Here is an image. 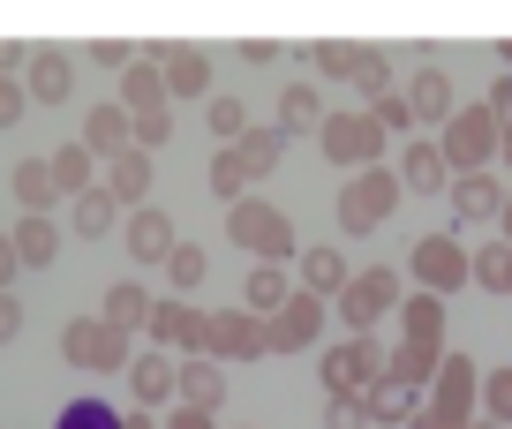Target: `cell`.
Returning <instances> with one entry per match:
<instances>
[{
  "label": "cell",
  "mask_w": 512,
  "mask_h": 429,
  "mask_svg": "<svg viewBox=\"0 0 512 429\" xmlns=\"http://www.w3.org/2000/svg\"><path fill=\"white\" fill-rule=\"evenodd\" d=\"M16 332H23V302H16V294H0V347H16Z\"/></svg>",
  "instance_id": "obj_49"
},
{
  "label": "cell",
  "mask_w": 512,
  "mask_h": 429,
  "mask_svg": "<svg viewBox=\"0 0 512 429\" xmlns=\"http://www.w3.org/2000/svg\"><path fill=\"white\" fill-rule=\"evenodd\" d=\"M497 159H505V166H512V121H505V151H497Z\"/></svg>",
  "instance_id": "obj_54"
},
{
  "label": "cell",
  "mask_w": 512,
  "mask_h": 429,
  "mask_svg": "<svg viewBox=\"0 0 512 429\" xmlns=\"http://www.w3.org/2000/svg\"><path fill=\"white\" fill-rule=\"evenodd\" d=\"M166 429H219V422H211L204 407H174V414H166Z\"/></svg>",
  "instance_id": "obj_51"
},
{
  "label": "cell",
  "mask_w": 512,
  "mask_h": 429,
  "mask_svg": "<svg viewBox=\"0 0 512 429\" xmlns=\"http://www.w3.org/2000/svg\"><path fill=\"white\" fill-rule=\"evenodd\" d=\"M437 369H445V347H430V339H392V354H384V384H400V392L437 384Z\"/></svg>",
  "instance_id": "obj_16"
},
{
  "label": "cell",
  "mask_w": 512,
  "mask_h": 429,
  "mask_svg": "<svg viewBox=\"0 0 512 429\" xmlns=\"http://www.w3.org/2000/svg\"><path fill=\"white\" fill-rule=\"evenodd\" d=\"M204 324H211V309L181 302V294L151 309V339H159L166 354H181V362H189V354H204Z\"/></svg>",
  "instance_id": "obj_13"
},
{
  "label": "cell",
  "mask_w": 512,
  "mask_h": 429,
  "mask_svg": "<svg viewBox=\"0 0 512 429\" xmlns=\"http://www.w3.org/2000/svg\"><path fill=\"white\" fill-rule=\"evenodd\" d=\"M482 407H490V422L512 429V369H490V384H482Z\"/></svg>",
  "instance_id": "obj_44"
},
{
  "label": "cell",
  "mask_w": 512,
  "mask_h": 429,
  "mask_svg": "<svg viewBox=\"0 0 512 429\" xmlns=\"http://www.w3.org/2000/svg\"><path fill=\"white\" fill-rule=\"evenodd\" d=\"M475 279L497 286V294H512V241H482L475 249Z\"/></svg>",
  "instance_id": "obj_41"
},
{
  "label": "cell",
  "mask_w": 512,
  "mask_h": 429,
  "mask_svg": "<svg viewBox=\"0 0 512 429\" xmlns=\"http://www.w3.org/2000/svg\"><path fill=\"white\" fill-rule=\"evenodd\" d=\"M121 429H159V422H151V407H136V414H121Z\"/></svg>",
  "instance_id": "obj_53"
},
{
  "label": "cell",
  "mask_w": 512,
  "mask_h": 429,
  "mask_svg": "<svg viewBox=\"0 0 512 429\" xmlns=\"http://www.w3.org/2000/svg\"><path fill=\"white\" fill-rule=\"evenodd\" d=\"M392 309H400V271H384V264L354 271V286L339 294V324H347V332H369V324H384Z\"/></svg>",
  "instance_id": "obj_9"
},
{
  "label": "cell",
  "mask_w": 512,
  "mask_h": 429,
  "mask_svg": "<svg viewBox=\"0 0 512 429\" xmlns=\"http://www.w3.org/2000/svg\"><path fill=\"white\" fill-rule=\"evenodd\" d=\"M151 309H159V302L144 294V279H113V286H106V309H98V317H106L113 332L136 339V332H151Z\"/></svg>",
  "instance_id": "obj_25"
},
{
  "label": "cell",
  "mask_w": 512,
  "mask_h": 429,
  "mask_svg": "<svg viewBox=\"0 0 512 429\" xmlns=\"http://www.w3.org/2000/svg\"><path fill=\"white\" fill-rule=\"evenodd\" d=\"M400 339H430V347H445V294H407L400 302Z\"/></svg>",
  "instance_id": "obj_28"
},
{
  "label": "cell",
  "mask_w": 512,
  "mask_h": 429,
  "mask_svg": "<svg viewBox=\"0 0 512 429\" xmlns=\"http://www.w3.org/2000/svg\"><path fill=\"white\" fill-rule=\"evenodd\" d=\"M324 429H369V399H332V407H324Z\"/></svg>",
  "instance_id": "obj_46"
},
{
  "label": "cell",
  "mask_w": 512,
  "mask_h": 429,
  "mask_svg": "<svg viewBox=\"0 0 512 429\" xmlns=\"http://www.w3.org/2000/svg\"><path fill=\"white\" fill-rule=\"evenodd\" d=\"M151 151H121V159H106V189H113V204L121 211H144L151 204Z\"/></svg>",
  "instance_id": "obj_20"
},
{
  "label": "cell",
  "mask_w": 512,
  "mask_h": 429,
  "mask_svg": "<svg viewBox=\"0 0 512 429\" xmlns=\"http://www.w3.org/2000/svg\"><path fill=\"white\" fill-rule=\"evenodd\" d=\"M61 354H68L76 369H91V377H106V369H128V362H136V354H128V332H113L106 317H76V324L61 332Z\"/></svg>",
  "instance_id": "obj_8"
},
{
  "label": "cell",
  "mask_w": 512,
  "mask_h": 429,
  "mask_svg": "<svg viewBox=\"0 0 512 429\" xmlns=\"http://www.w3.org/2000/svg\"><path fill=\"white\" fill-rule=\"evenodd\" d=\"M166 136H174V113H136V151H166Z\"/></svg>",
  "instance_id": "obj_45"
},
{
  "label": "cell",
  "mask_w": 512,
  "mask_h": 429,
  "mask_svg": "<svg viewBox=\"0 0 512 429\" xmlns=\"http://www.w3.org/2000/svg\"><path fill=\"white\" fill-rule=\"evenodd\" d=\"M347 286H354V271H347V256H339L332 241L302 249V294H317V302H339Z\"/></svg>",
  "instance_id": "obj_22"
},
{
  "label": "cell",
  "mask_w": 512,
  "mask_h": 429,
  "mask_svg": "<svg viewBox=\"0 0 512 429\" xmlns=\"http://www.w3.org/2000/svg\"><path fill=\"white\" fill-rule=\"evenodd\" d=\"M317 377H324V392H332V399H362L369 384L384 377V354H377V339H369V332H347L332 354H324V369H317Z\"/></svg>",
  "instance_id": "obj_6"
},
{
  "label": "cell",
  "mask_w": 512,
  "mask_h": 429,
  "mask_svg": "<svg viewBox=\"0 0 512 429\" xmlns=\"http://www.w3.org/2000/svg\"><path fill=\"white\" fill-rule=\"evenodd\" d=\"M53 429H121V414H113L106 399H76V407H68Z\"/></svg>",
  "instance_id": "obj_43"
},
{
  "label": "cell",
  "mask_w": 512,
  "mask_h": 429,
  "mask_svg": "<svg viewBox=\"0 0 512 429\" xmlns=\"http://www.w3.org/2000/svg\"><path fill=\"white\" fill-rule=\"evenodd\" d=\"M400 174L392 166H369V174H347V189H339V226L347 234H377L392 211H400Z\"/></svg>",
  "instance_id": "obj_3"
},
{
  "label": "cell",
  "mask_w": 512,
  "mask_h": 429,
  "mask_svg": "<svg viewBox=\"0 0 512 429\" xmlns=\"http://www.w3.org/2000/svg\"><path fill=\"white\" fill-rule=\"evenodd\" d=\"M400 189H415V196H452V166H445V143L437 136H407V151H400Z\"/></svg>",
  "instance_id": "obj_10"
},
{
  "label": "cell",
  "mask_w": 512,
  "mask_h": 429,
  "mask_svg": "<svg viewBox=\"0 0 512 429\" xmlns=\"http://www.w3.org/2000/svg\"><path fill=\"white\" fill-rule=\"evenodd\" d=\"M16 256H23V271H46L53 256H61V226L53 219H16Z\"/></svg>",
  "instance_id": "obj_32"
},
{
  "label": "cell",
  "mask_w": 512,
  "mask_h": 429,
  "mask_svg": "<svg viewBox=\"0 0 512 429\" xmlns=\"http://www.w3.org/2000/svg\"><path fill=\"white\" fill-rule=\"evenodd\" d=\"M23 91H31V106H68L76 98V61L61 46H38L31 68H23Z\"/></svg>",
  "instance_id": "obj_14"
},
{
  "label": "cell",
  "mask_w": 512,
  "mask_h": 429,
  "mask_svg": "<svg viewBox=\"0 0 512 429\" xmlns=\"http://www.w3.org/2000/svg\"><path fill=\"white\" fill-rule=\"evenodd\" d=\"M166 91L174 98H211V53L204 46H174L166 53Z\"/></svg>",
  "instance_id": "obj_27"
},
{
  "label": "cell",
  "mask_w": 512,
  "mask_h": 429,
  "mask_svg": "<svg viewBox=\"0 0 512 429\" xmlns=\"http://www.w3.org/2000/svg\"><path fill=\"white\" fill-rule=\"evenodd\" d=\"M166 279H174V294H196V286L211 279V256L196 249V241H181V249L166 256Z\"/></svg>",
  "instance_id": "obj_40"
},
{
  "label": "cell",
  "mask_w": 512,
  "mask_h": 429,
  "mask_svg": "<svg viewBox=\"0 0 512 429\" xmlns=\"http://www.w3.org/2000/svg\"><path fill=\"white\" fill-rule=\"evenodd\" d=\"M317 143H324V159L347 166V174H369V166H384V128L369 121V106H362V113H332V121L317 128Z\"/></svg>",
  "instance_id": "obj_4"
},
{
  "label": "cell",
  "mask_w": 512,
  "mask_h": 429,
  "mask_svg": "<svg viewBox=\"0 0 512 429\" xmlns=\"http://www.w3.org/2000/svg\"><path fill=\"white\" fill-rule=\"evenodd\" d=\"M369 121L384 128V136H415V106H407V91H392V98H377L369 106Z\"/></svg>",
  "instance_id": "obj_42"
},
{
  "label": "cell",
  "mask_w": 512,
  "mask_h": 429,
  "mask_svg": "<svg viewBox=\"0 0 512 429\" xmlns=\"http://www.w3.org/2000/svg\"><path fill=\"white\" fill-rule=\"evenodd\" d=\"M128 399H144V407H166V399H181V362L166 347L136 354L128 362Z\"/></svg>",
  "instance_id": "obj_17"
},
{
  "label": "cell",
  "mask_w": 512,
  "mask_h": 429,
  "mask_svg": "<svg viewBox=\"0 0 512 429\" xmlns=\"http://www.w3.org/2000/svg\"><path fill=\"white\" fill-rule=\"evenodd\" d=\"M204 354L211 362H264V354H272V324L249 317V309H211Z\"/></svg>",
  "instance_id": "obj_7"
},
{
  "label": "cell",
  "mask_w": 512,
  "mask_h": 429,
  "mask_svg": "<svg viewBox=\"0 0 512 429\" xmlns=\"http://www.w3.org/2000/svg\"><path fill=\"white\" fill-rule=\"evenodd\" d=\"M204 121H211V136H219V151H234V143L249 136V106H241V98H204Z\"/></svg>",
  "instance_id": "obj_37"
},
{
  "label": "cell",
  "mask_w": 512,
  "mask_h": 429,
  "mask_svg": "<svg viewBox=\"0 0 512 429\" xmlns=\"http://www.w3.org/2000/svg\"><path fill=\"white\" fill-rule=\"evenodd\" d=\"M23 106H31L23 76H0V128H8V121H23Z\"/></svg>",
  "instance_id": "obj_47"
},
{
  "label": "cell",
  "mask_w": 512,
  "mask_h": 429,
  "mask_svg": "<svg viewBox=\"0 0 512 429\" xmlns=\"http://www.w3.org/2000/svg\"><path fill=\"white\" fill-rule=\"evenodd\" d=\"M324 324H332V309H324L317 294H302V286H294V302L272 317V354H302V347H317Z\"/></svg>",
  "instance_id": "obj_11"
},
{
  "label": "cell",
  "mask_w": 512,
  "mask_h": 429,
  "mask_svg": "<svg viewBox=\"0 0 512 429\" xmlns=\"http://www.w3.org/2000/svg\"><path fill=\"white\" fill-rule=\"evenodd\" d=\"M23 68H31V53H23V46H8V38H0V76H23Z\"/></svg>",
  "instance_id": "obj_52"
},
{
  "label": "cell",
  "mask_w": 512,
  "mask_h": 429,
  "mask_svg": "<svg viewBox=\"0 0 512 429\" xmlns=\"http://www.w3.org/2000/svg\"><path fill=\"white\" fill-rule=\"evenodd\" d=\"M362 399H369V422H384V429H407V422H415V392H400V384H384V377L369 384Z\"/></svg>",
  "instance_id": "obj_36"
},
{
  "label": "cell",
  "mask_w": 512,
  "mask_h": 429,
  "mask_svg": "<svg viewBox=\"0 0 512 429\" xmlns=\"http://www.w3.org/2000/svg\"><path fill=\"white\" fill-rule=\"evenodd\" d=\"M226 234H234V249H249L256 264H287L294 256V219L279 204H264V196H241V204L226 211Z\"/></svg>",
  "instance_id": "obj_2"
},
{
  "label": "cell",
  "mask_w": 512,
  "mask_h": 429,
  "mask_svg": "<svg viewBox=\"0 0 512 429\" xmlns=\"http://www.w3.org/2000/svg\"><path fill=\"white\" fill-rule=\"evenodd\" d=\"M287 302H294V279H287V264H256L249 279H241V309H249V317H264V324H272Z\"/></svg>",
  "instance_id": "obj_24"
},
{
  "label": "cell",
  "mask_w": 512,
  "mask_h": 429,
  "mask_svg": "<svg viewBox=\"0 0 512 429\" xmlns=\"http://www.w3.org/2000/svg\"><path fill=\"white\" fill-rule=\"evenodd\" d=\"M68 211H76V234H83V241L113 234V219H121V204H113V189H106V181H98V189H83Z\"/></svg>",
  "instance_id": "obj_33"
},
{
  "label": "cell",
  "mask_w": 512,
  "mask_h": 429,
  "mask_svg": "<svg viewBox=\"0 0 512 429\" xmlns=\"http://www.w3.org/2000/svg\"><path fill=\"white\" fill-rule=\"evenodd\" d=\"M497 226H505V241H512V196H505V219H497Z\"/></svg>",
  "instance_id": "obj_55"
},
{
  "label": "cell",
  "mask_w": 512,
  "mask_h": 429,
  "mask_svg": "<svg viewBox=\"0 0 512 429\" xmlns=\"http://www.w3.org/2000/svg\"><path fill=\"white\" fill-rule=\"evenodd\" d=\"M482 369L467 362V354H445V369H437V384H430V407H452V414H475V392H482Z\"/></svg>",
  "instance_id": "obj_23"
},
{
  "label": "cell",
  "mask_w": 512,
  "mask_h": 429,
  "mask_svg": "<svg viewBox=\"0 0 512 429\" xmlns=\"http://www.w3.org/2000/svg\"><path fill=\"white\" fill-rule=\"evenodd\" d=\"M324 121H332V113H324V91H317V76H294L287 91H279V128H287V136H317Z\"/></svg>",
  "instance_id": "obj_21"
},
{
  "label": "cell",
  "mask_w": 512,
  "mask_h": 429,
  "mask_svg": "<svg viewBox=\"0 0 512 429\" xmlns=\"http://www.w3.org/2000/svg\"><path fill=\"white\" fill-rule=\"evenodd\" d=\"M166 98H174V91H166V68H159V61H136V68L121 76V106H128V113H159Z\"/></svg>",
  "instance_id": "obj_30"
},
{
  "label": "cell",
  "mask_w": 512,
  "mask_h": 429,
  "mask_svg": "<svg viewBox=\"0 0 512 429\" xmlns=\"http://www.w3.org/2000/svg\"><path fill=\"white\" fill-rule=\"evenodd\" d=\"M407 271L422 279V294H452V286L475 279V256H467L460 234H422L415 249H407Z\"/></svg>",
  "instance_id": "obj_5"
},
{
  "label": "cell",
  "mask_w": 512,
  "mask_h": 429,
  "mask_svg": "<svg viewBox=\"0 0 512 429\" xmlns=\"http://www.w3.org/2000/svg\"><path fill=\"white\" fill-rule=\"evenodd\" d=\"M46 166H53V189H61L68 204H76L83 189H98V181H91V166H98V159L83 151V136H76V143H61V151H46Z\"/></svg>",
  "instance_id": "obj_29"
},
{
  "label": "cell",
  "mask_w": 512,
  "mask_h": 429,
  "mask_svg": "<svg viewBox=\"0 0 512 429\" xmlns=\"http://www.w3.org/2000/svg\"><path fill=\"white\" fill-rule=\"evenodd\" d=\"M16 204H23V219H46V211L61 204V189H53V166H46V159H23V166H16Z\"/></svg>",
  "instance_id": "obj_31"
},
{
  "label": "cell",
  "mask_w": 512,
  "mask_h": 429,
  "mask_svg": "<svg viewBox=\"0 0 512 429\" xmlns=\"http://www.w3.org/2000/svg\"><path fill=\"white\" fill-rule=\"evenodd\" d=\"M234 151H241V166H249V174H272V166L287 159V128H279V121H272V128H249Z\"/></svg>",
  "instance_id": "obj_34"
},
{
  "label": "cell",
  "mask_w": 512,
  "mask_h": 429,
  "mask_svg": "<svg viewBox=\"0 0 512 429\" xmlns=\"http://www.w3.org/2000/svg\"><path fill=\"white\" fill-rule=\"evenodd\" d=\"M128 256H136V264H166V256L181 249V234H174V219H166L159 204H144V211H128Z\"/></svg>",
  "instance_id": "obj_18"
},
{
  "label": "cell",
  "mask_w": 512,
  "mask_h": 429,
  "mask_svg": "<svg viewBox=\"0 0 512 429\" xmlns=\"http://www.w3.org/2000/svg\"><path fill=\"white\" fill-rule=\"evenodd\" d=\"M437 143H445V166H452V174H490V159L505 151V121L475 98V106H460L445 121V136H437Z\"/></svg>",
  "instance_id": "obj_1"
},
{
  "label": "cell",
  "mask_w": 512,
  "mask_h": 429,
  "mask_svg": "<svg viewBox=\"0 0 512 429\" xmlns=\"http://www.w3.org/2000/svg\"><path fill=\"white\" fill-rule=\"evenodd\" d=\"M407 429H475V414H452V407H422Z\"/></svg>",
  "instance_id": "obj_48"
},
{
  "label": "cell",
  "mask_w": 512,
  "mask_h": 429,
  "mask_svg": "<svg viewBox=\"0 0 512 429\" xmlns=\"http://www.w3.org/2000/svg\"><path fill=\"white\" fill-rule=\"evenodd\" d=\"M354 53H362V46L324 38V46H309V76H317V83H354Z\"/></svg>",
  "instance_id": "obj_39"
},
{
  "label": "cell",
  "mask_w": 512,
  "mask_h": 429,
  "mask_svg": "<svg viewBox=\"0 0 512 429\" xmlns=\"http://www.w3.org/2000/svg\"><path fill=\"white\" fill-rule=\"evenodd\" d=\"M475 429H505V422H490V414H475Z\"/></svg>",
  "instance_id": "obj_56"
},
{
  "label": "cell",
  "mask_w": 512,
  "mask_h": 429,
  "mask_svg": "<svg viewBox=\"0 0 512 429\" xmlns=\"http://www.w3.org/2000/svg\"><path fill=\"white\" fill-rule=\"evenodd\" d=\"M249 181H256V174L241 166V151H219V159H211V196H219L226 211H234L241 196H249Z\"/></svg>",
  "instance_id": "obj_38"
},
{
  "label": "cell",
  "mask_w": 512,
  "mask_h": 429,
  "mask_svg": "<svg viewBox=\"0 0 512 429\" xmlns=\"http://www.w3.org/2000/svg\"><path fill=\"white\" fill-rule=\"evenodd\" d=\"M83 151L91 159H121V151H136V113L113 98V106H91L83 113Z\"/></svg>",
  "instance_id": "obj_15"
},
{
  "label": "cell",
  "mask_w": 512,
  "mask_h": 429,
  "mask_svg": "<svg viewBox=\"0 0 512 429\" xmlns=\"http://www.w3.org/2000/svg\"><path fill=\"white\" fill-rule=\"evenodd\" d=\"M505 196H512V181H497V174H452V219H505Z\"/></svg>",
  "instance_id": "obj_19"
},
{
  "label": "cell",
  "mask_w": 512,
  "mask_h": 429,
  "mask_svg": "<svg viewBox=\"0 0 512 429\" xmlns=\"http://www.w3.org/2000/svg\"><path fill=\"white\" fill-rule=\"evenodd\" d=\"M400 91H407V106H415V128H437V136H445V121L460 113V98H452V76H445L437 61H422L415 76L400 83Z\"/></svg>",
  "instance_id": "obj_12"
},
{
  "label": "cell",
  "mask_w": 512,
  "mask_h": 429,
  "mask_svg": "<svg viewBox=\"0 0 512 429\" xmlns=\"http://www.w3.org/2000/svg\"><path fill=\"white\" fill-rule=\"evenodd\" d=\"M354 91H362L369 106L400 91V83H392V53H377V46H362V53H354Z\"/></svg>",
  "instance_id": "obj_35"
},
{
  "label": "cell",
  "mask_w": 512,
  "mask_h": 429,
  "mask_svg": "<svg viewBox=\"0 0 512 429\" xmlns=\"http://www.w3.org/2000/svg\"><path fill=\"white\" fill-rule=\"evenodd\" d=\"M16 271H23V256H16V234H0V294L16 286Z\"/></svg>",
  "instance_id": "obj_50"
},
{
  "label": "cell",
  "mask_w": 512,
  "mask_h": 429,
  "mask_svg": "<svg viewBox=\"0 0 512 429\" xmlns=\"http://www.w3.org/2000/svg\"><path fill=\"white\" fill-rule=\"evenodd\" d=\"M219 399H226V362H211V354H189V362H181V407L219 414Z\"/></svg>",
  "instance_id": "obj_26"
}]
</instances>
